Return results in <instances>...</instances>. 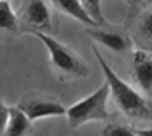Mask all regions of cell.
<instances>
[{
    "instance_id": "cell-11",
    "label": "cell",
    "mask_w": 152,
    "mask_h": 136,
    "mask_svg": "<svg viewBox=\"0 0 152 136\" xmlns=\"http://www.w3.org/2000/svg\"><path fill=\"white\" fill-rule=\"evenodd\" d=\"M49 2H51L52 8L57 12H60L63 15H67V17L76 20V21H79V23H82L87 27L96 26V23L84 11L79 0H49Z\"/></svg>"
},
{
    "instance_id": "cell-5",
    "label": "cell",
    "mask_w": 152,
    "mask_h": 136,
    "mask_svg": "<svg viewBox=\"0 0 152 136\" xmlns=\"http://www.w3.org/2000/svg\"><path fill=\"white\" fill-rule=\"evenodd\" d=\"M85 35H88L96 43L102 45L107 51L118 55H128L134 51V42L131 39L128 27L115 26V24H103L93 26L85 29Z\"/></svg>"
},
{
    "instance_id": "cell-9",
    "label": "cell",
    "mask_w": 152,
    "mask_h": 136,
    "mask_svg": "<svg viewBox=\"0 0 152 136\" xmlns=\"http://www.w3.org/2000/svg\"><path fill=\"white\" fill-rule=\"evenodd\" d=\"M21 35L18 15L9 0H0V42H12Z\"/></svg>"
},
{
    "instance_id": "cell-14",
    "label": "cell",
    "mask_w": 152,
    "mask_h": 136,
    "mask_svg": "<svg viewBox=\"0 0 152 136\" xmlns=\"http://www.w3.org/2000/svg\"><path fill=\"white\" fill-rule=\"evenodd\" d=\"M8 115H9V106H6V103L3 102V97L0 96V135H5Z\"/></svg>"
},
{
    "instance_id": "cell-7",
    "label": "cell",
    "mask_w": 152,
    "mask_h": 136,
    "mask_svg": "<svg viewBox=\"0 0 152 136\" xmlns=\"http://www.w3.org/2000/svg\"><path fill=\"white\" fill-rule=\"evenodd\" d=\"M133 85L148 97L152 96V55L148 51L136 48L131 54L128 71Z\"/></svg>"
},
{
    "instance_id": "cell-10",
    "label": "cell",
    "mask_w": 152,
    "mask_h": 136,
    "mask_svg": "<svg viewBox=\"0 0 152 136\" xmlns=\"http://www.w3.org/2000/svg\"><path fill=\"white\" fill-rule=\"evenodd\" d=\"M31 132H33V121L28 118V115L18 106H9L5 135L24 136V135H30Z\"/></svg>"
},
{
    "instance_id": "cell-15",
    "label": "cell",
    "mask_w": 152,
    "mask_h": 136,
    "mask_svg": "<svg viewBox=\"0 0 152 136\" xmlns=\"http://www.w3.org/2000/svg\"><path fill=\"white\" fill-rule=\"evenodd\" d=\"M128 5H130V9H128V15H127L125 24L128 21H131L134 18V15L145 6V0H128Z\"/></svg>"
},
{
    "instance_id": "cell-19",
    "label": "cell",
    "mask_w": 152,
    "mask_h": 136,
    "mask_svg": "<svg viewBox=\"0 0 152 136\" xmlns=\"http://www.w3.org/2000/svg\"><path fill=\"white\" fill-rule=\"evenodd\" d=\"M151 55H152V52H151Z\"/></svg>"
},
{
    "instance_id": "cell-3",
    "label": "cell",
    "mask_w": 152,
    "mask_h": 136,
    "mask_svg": "<svg viewBox=\"0 0 152 136\" xmlns=\"http://www.w3.org/2000/svg\"><path fill=\"white\" fill-rule=\"evenodd\" d=\"M110 97L109 84L104 81L96 91L67 108L66 117L70 129H78L87 123L106 121L109 118L107 100Z\"/></svg>"
},
{
    "instance_id": "cell-6",
    "label": "cell",
    "mask_w": 152,
    "mask_h": 136,
    "mask_svg": "<svg viewBox=\"0 0 152 136\" xmlns=\"http://www.w3.org/2000/svg\"><path fill=\"white\" fill-rule=\"evenodd\" d=\"M18 108H21L28 118L34 123L42 118L63 117L67 112V108L60 102L58 97L40 91H30L20 97Z\"/></svg>"
},
{
    "instance_id": "cell-1",
    "label": "cell",
    "mask_w": 152,
    "mask_h": 136,
    "mask_svg": "<svg viewBox=\"0 0 152 136\" xmlns=\"http://www.w3.org/2000/svg\"><path fill=\"white\" fill-rule=\"evenodd\" d=\"M91 48L103 71L104 81L109 84L110 97L113 99L116 108L122 112V115L136 121H152V102L149 100V97L137 90L133 84L124 81L109 66V63L94 43Z\"/></svg>"
},
{
    "instance_id": "cell-13",
    "label": "cell",
    "mask_w": 152,
    "mask_h": 136,
    "mask_svg": "<svg viewBox=\"0 0 152 136\" xmlns=\"http://www.w3.org/2000/svg\"><path fill=\"white\" fill-rule=\"evenodd\" d=\"M102 135L107 136H116V135H136V127L127 124V123H109L103 130H100Z\"/></svg>"
},
{
    "instance_id": "cell-8",
    "label": "cell",
    "mask_w": 152,
    "mask_h": 136,
    "mask_svg": "<svg viewBox=\"0 0 152 136\" xmlns=\"http://www.w3.org/2000/svg\"><path fill=\"white\" fill-rule=\"evenodd\" d=\"M125 26L130 30L134 46L152 52V5H145Z\"/></svg>"
},
{
    "instance_id": "cell-18",
    "label": "cell",
    "mask_w": 152,
    "mask_h": 136,
    "mask_svg": "<svg viewBox=\"0 0 152 136\" xmlns=\"http://www.w3.org/2000/svg\"><path fill=\"white\" fill-rule=\"evenodd\" d=\"M124 2H127V3H128V0H124Z\"/></svg>"
},
{
    "instance_id": "cell-4",
    "label": "cell",
    "mask_w": 152,
    "mask_h": 136,
    "mask_svg": "<svg viewBox=\"0 0 152 136\" xmlns=\"http://www.w3.org/2000/svg\"><path fill=\"white\" fill-rule=\"evenodd\" d=\"M52 9L49 0H21V6L17 12L21 33L33 36L37 33L54 35L55 21Z\"/></svg>"
},
{
    "instance_id": "cell-12",
    "label": "cell",
    "mask_w": 152,
    "mask_h": 136,
    "mask_svg": "<svg viewBox=\"0 0 152 136\" xmlns=\"http://www.w3.org/2000/svg\"><path fill=\"white\" fill-rule=\"evenodd\" d=\"M84 11L87 12V15L96 23V26H103L106 24V18L103 14V8H102V0H79Z\"/></svg>"
},
{
    "instance_id": "cell-16",
    "label": "cell",
    "mask_w": 152,
    "mask_h": 136,
    "mask_svg": "<svg viewBox=\"0 0 152 136\" xmlns=\"http://www.w3.org/2000/svg\"><path fill=\"white\" fill-rule=\"evenodd\" d=\"M136 135H152V127H146V129H136Z\"/></svg>"
},
{
    "instance_id": "cell-2",
    "label": "cell",
    "mask_w": 152,
    "mask_h": 136,
    "mask_svg": "<svg viewBox=\"0 0 152 136\" xmlns=\"http://www.w3.org/2000/svg\"><path fill=\"white\" fill-rule=\"evenodd\" d=\"M34 36L46 46L49 52V66L58 81H75L90 75L88 64L72 46L57 40L48 33H37Z\"/></svg>"
},
{
    "instance_id": "cell-17",
    "label": "cell",
    "mask_w": 152,
    "mask_h": 136,
    "mask_svg": "<svg viewBox=\"0 0 152 136\" xmlns=\"http://www.w3.org/2000/svg\"><path fill=\"white\" fill-rule=\"evenodd\" d=\"M145 5H152V0H145Z\"/></svg>"
}]
</instances>
